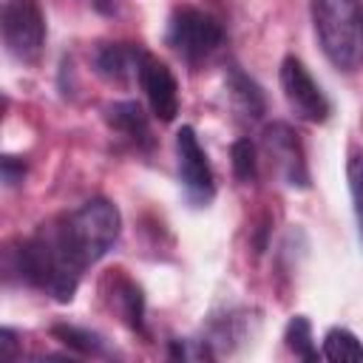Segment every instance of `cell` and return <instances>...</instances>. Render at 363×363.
Returning a JSON list of instances; mask_svg holds the SVG:
<instances>
[{"instance_id":"obj_1","label":"cell","mask_w":363,"mask_h":363,"mask_svg":"<svg viewBox=\"0 0 363 363\" xmlns=\"http://www.w3.org/2000/svg\"><path fill=\"white\" fill-rule=\"evenodd\" d=\"M122 218L108 199H91L82 207L43 224L17 250V272L31 286L45 289L60 303L71 301L82 269L96 264L119 238Z\"/></svg>"},{"instance_id":"obj_2","label":"cell","mask_w":363,"mask_h":363,"mask_svg":"<svg viewBox=\"0 0 363 363\" xmlns=\"http://www.w3.org/2000/svg\"><path fill=\"white\" fill-rule=\"evenodd\" d=\"M312 23L326 60L337 71L363 65V3L360 0H312Z\"/></svg>"},{"instance_id":"obj_3","label":"cell","mask_w":363,"mask_h":363,"mask_svg":"<svg viewBox=\"0 0 363 363\" xmlns=\"http://www.w3.org/2000/svg\"><path fill=\"white\" fill-rule=\"evenodd\" d=\"M3 43L20 62H34L45 43V17L40 0H9L3 9Z\"/></svg>"},{"instance_id":"obj_4","label":"cell","mask_w":363,"mask_h":363,"mask_svg":"<svg viewBox=\"0 0 363 363\" xmlns=\"http://www.w3.org/2000/svg\"><path fill=\"white\" fill-rule=\"evenodd\" d=\"M224 40V31L218 26L216 17L199 11V9H179L170 17V28H167V43L190 62L204 60L207 54H213Z\"/></svg>"},{"instance_id":"obj_5","label":"cell","mask_w":363,"mask_h":363,"mask_svg":"<svg viewBox=\"0 0 363 363\" xmlns=\"http://www.w3.org/2000/svg\"><path fill=\"white\" fill-rule=\"evenodd\" d=\"M281 88L289 108L306 122H323L329 116V99L323 96L320 85L312 79L306 65L298 57H286L281 62Z\"/></svg>"},{"instance_id":"obj_6","label":"cell","mask_w":363,"mask_h":363,"mask_svg":"<svg viewBox=\"0 0 363 363\" xmlns=\"http://www.w3.org/2000/svg\"><path fill=\"white\" fill-rule=\"evenodd\" d=\"M176 159H179V179L187 196L196 204H207L216 193V182H213V167L207 162V153L199 145V136L193 128H182L176 133Z\"/></svg>"},{"instance_id":"obj_7","label":"cell","mask_w":363,"mask_h":363,"mask_svg":"<svg viewBox=\"0 0 363 363\" xmlns=\"http://www.w3.org/2000/svg\"><path fill=\"white\" fill-rule=\"evenodd\" d=\"M136 77H139V82H142V91H145V96H147L150 111H153L162 122H173L176 113H179V85H176L173 71H170L162 60H156L153 54L145 51Z\"/></svg>"},{"instance_id":"obj_8","label":"cell","mask_w":363,"mask_h":363,"mask_svg":"<svg viewBox=\"0 0 363 363\" xmlns=\"http://www.w3.org/2000/svg\"><path fill=\"white\" fill-rule=\"evenodd\" d=\"M264 142H267V150L275 156V164L284 173V179L292 187H306L309 184V173H306L301 142L292 133V128L284 125V122H275V125H269L264 130Z\"/></svg>"},{"instance_id":"obj_9","label":"cell","mask_w":363,"mask_h":363,"mask_svg":"<svg viewBox=\"0 0 363 363\" xmlns=\"http://www.w3.org/2000/svg\"><path fill=\"white\" fill-rule=\"evenodd\" d=\"M145 51L130 45V43H108L96 51L94 62H96V71L105 77V79H125L130 74H139V62H142Z\"/></svg>"},{"instance_id":"obj_10","label":"cell","mask_w":363,"mask_h":363,"mask_svg":"<svg viewBox=\"0 0 363 363\" xmlns=\"http://www.w3.org/2000/svg\"><path fill=\"white\" fill-rule=\"evenodd\" d=\"M108 122L122 130L125 136H130L133 142H142L147 145L150 142V128H147V119L142 113V108L136 102H116L108 108Z\"/></svg>"},{"instance_id":"obj_11","label":"cell","mask_w":363,"mask_h":363,"mask_svg":"<svg viewBox=\"0 0 363 363\" xmlns=\"http://www.w3.org/2000/svg\"><path fill=\"white\" fill-rule=\"evenodd\" d=\"M230 91H233V99L241 108V113H247L252 119H258L264 113V96H261L258 85L247 74H241L238 68L230 71Z\"/></svg>"},{"instance_id":"obj_12","label":"cell","mask_w":363,"mask_h":363,"mask_svg":"<svg viewBox=\"0 0 363 363\" xmlns=\"http://www.w3.org/2000/svg\"><path fill=\"white\" fill-rule=\"evenodd\" d=\"M323 357L335 363L363 360V343L349 329H329V335L323 337Z\"/></svg>"},{"instance_id":"obj_13","label":"cell","mask_w":363,"mask_h":363,"mask_svg":"<svg viewBox=\"0 0 363 363\" xmlns=\"http://www.w3.org/2000/svg\"><path fill=\"white\" fill-rule=\"evenodd\" d=\"M284 340L286 346L303 357V360H318V352H315V343H312V326L303 315H295L289 323H286V332H284Z\"/></svg>"},{"instance_id":"obj_14","label":"cell","mask_w":363,"mask_h":363,"mask_svg":"<svg viewBox=\"0 0 363 363\" xmlns=\"http://www.w3.org/2000/svg\"><path fill=\"white\" fill-rule=\"evenodd\" d=\"M346 179H349V193H352L357 227L363 235V150H352V156L346 162Z\"/></svg>"},{"instance_id":"obj_15","label":"cell","mask_w":363,"mask_h":363,"mask_svg":"<svg viewBox=\"0 0 363 363\" xmlns=\"http://www.w3.org/2000/svg\"><path fill=\"white\" fill-rule=\"evenodd\" d=\"M258 170V159H255V147L250 139H238L233 145V173L241 182H252Z\"/></svg>"},{"instance_id":"obj_16","label":"cell","mask_w":363,"mask_h":363,"mask_svg":"<svg viewBox=\"0 0 363 363\" xmlns=\"http://www.w3.org/2000/svg\"><path fill=\"white\" fill-rule=\"evenodd\" d=\"M54 335L62 337V343L79 349L82 354H99L102 352V340L96 335H91V332L77 329V326H54Z\"/></svg>"},{"instance_id":"obj_17","label":"cell","mask_w":363,"mask_h":363,"mask_svg":"<svg viewBox=\"0 0 363 363\" xmlns=\"http://www.w3.org/2000/svg\"><path fill=\"white\" fill-rule=\"evenodd\" d=\"M119 301H122V312H125L128 323L142 326V295H139V289L125 281L122 289H119Z\"/></svg>"},{"instance_id":"obj_18","label":"cell","mask_w":363,"mask_h":363,"mask_svg":"<svg viewBox=\"0 0 363 363\" xmlns=\"http://www.w3.org/2000/svg\"><path fill=\"white\" fill-rule=\"evenodd\" d=\"M23 176H26L23 159H17V156H3V182H6V184H17V182H23Z\"/></svg>"},{"instance_id":"obj_19","label":"cell","mask_w":363,"mask_h":363,"mask_svg":"<svg viewBox=\"0 0 363 363\" xmlns=\"http://www.w3.org/2000/svg\"><path fill=\"white\" fill-rule=\"evenodd\" d=\"M105 3H108V0H96V6H99V9H108Z\"/></svg>"}]
</instances>
